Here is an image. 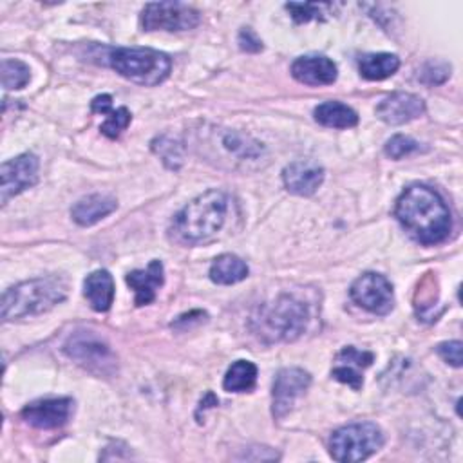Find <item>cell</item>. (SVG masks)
Segmentation results:
<instances>
[{
    "label": "cell",
    "mask_w": 463,
    "mask_h": 463,
    "mask_svg": "<svg viewBox=\"0 0 463 463\" xmlns=\"http://www.w3.org/2000/svg\"><path fill=\"white\" fill-rule=\"evenodd\" d=\"M338 362H344L345 365H356V367H369L374 360V354L369 353V351H360L353 345H347L344 347L340 353H338Z\"/></svg>",
    "instance_id": "obj_29"
},
{
    "label": "cell",
    "mask_w": 463,
    "mask_h": 463,
    "mask_svg": "<svg viewBox=\"0 0 463 463\" xmlns=\"http://www.w3.org/2000/svg\"><path fill=\"white\" fill-rule=\"evenodd\" d=\"M257 382V365L250 360L233 362L222 380V387L228 392H248L255 387Z\"/></svg>",
    "instance_id": "obj_22"
},
{
    "label": "cell",
    "mask_w": 463,
    "mask_h": 463,
    "mask_svg": "<svg viewBox=\"0 0 463 463\" xmlns=\"http://www.w3.org/2000/svg\"><path fill=\"white\" fill-rule=\"evenodd\" d=\"M69 293V284L58 275L24 280L11 286L2 295V320H20L42 315L63 302Z\"/></svg>",
    "instance_id": "obj_3"
},
{
    "label": "cell",
    "mask_w": 463,
    "mask_h": 463,
    "mask_svg": "<svg viewBox=\"0 0 463 463\" xmlns=\"http://www.w3.org/2000/svg\"><path fill=\"white\" fill-rule=\"evenodd\" d=\"M228 213V199L221 190H208L175 213L170 235L183 244H201L213 239Z\"/></svg>",
    "instance_id": "obj_2"
},
{
    "label": "cell",
    "mask_w": 463,
    "mask_h": 463,
    "mask_svg": "<svg viewBox=\"0 0 463 463\" xmlns=\"http://www.w3.org/2000/svg\"><path fill=\"white\" fill-rule=\"evenodd\" d=\"M239 47L246 52H259L262 49V42L250 27H244L239 33Z\"/></svg>",
    "instance_id": "obj_32"
},
{
    "label": "cell",
    "mask_w": 463,
    "mask_h": 463,
    "mask_svg": "<svg viewBox=\"0 0 463 463\" xmlns=\"http://www.w3.org/2000/svg\"><path fill=\"white\" fill-rule=\"evenodd\" d=\"M83 295L94 311H109L114 302V279L107 269H96L83 280Z\"/></svg>",
    "instance_id": "obj_18"
},
{
    "label": "cell",
    "mask_w": 463,
    "mask_h": 463,
    "mask_svg": "<svg viewBox=\"0 0 463 463\" xmlns=\"http://www.w3.org/2000/svg\"><path fill=\"white\" fill-rule=\"evenodd\" d=\"M349 295L354 304L374 315H387L394 304L391 282L383 275L373 271L360 275L351 284Z\"/></svg>",
    "instance_id": "obj_9"
},
{
    "label": "cell",
    "mask_w": 463,
    "mask_h": 463,
    "mask_svg": "<svg viewBox=\"0 0 463 463\" xmlns=\"http://www.w3.org/2000/svg\"><path fill=\"white\" fill-rule=\"evenodd\" d=\"M311 376L300 367H284L277 373L271 387V412L277 420L284 418L295 402L307 391Z\"/></svg>",
    "instance_id": "obj_10"
},
{
    "label": "cell",
    "mask_w": 463,
    "mask_h": 463,
    "mask_svg": "<svg viewBox=\"0 0 463 463\" xmlns=\"http://www.w3.org/2000/svg\"><path fill=\"white\" fill-rule=\"evenodd\" d=\"M400 67V58L391 52H371L358 58V71L365 80L380 81L392 76Z\"/></svg>",
    "instance_id": "obj_19"
},
{
    "label": "cell",
    "mask_w": 463,
    "mask_h": 463,
    "mask_svg": "<svg viewBox=\"0 0 463 463\" xmlns=\"http://www.w3.org/2000/svg\"><path fill=\"white\" fill-rule=\"evenodd\" d=\"M331 376H333L335 380L342 382V383H347V385L353 387L354 391H358V389L362 387V383H364L362 374H360L353 365H345V364L335 367V369L331 371Z\"/></svg>",
    "instance_id": "obj_30"
},
{
    "label": "cell",
    "mask_w": 463,
    "mask_h": 463,
    "mask_svg": "<svg viewBox=\"0 0 463 463\" xmlns=\"http://www.w3.org/2000/svg\"><path fill=\"white\" fill-rule=\"evenodd\" d=\"M436 353L450 365L459 367L461 365V342L459 340H450V342H441L436 347Z\"/></svg>",
    "instance_id": "obj_31"
},
{
    "label": "cell",
    "mask_w": 463,
    "mask_h": 463,
    "mask_svg": "<svg viewBox=\"0 0 463 463\" xmlns=\"http://www.w3.org/2000/svg\"><path fill=\"white\" fill-rule=\"evenodd\" d=\"M127 284L130 289H134V302L136 306H146L156 298L157 289L165 282V271H163V262L154 259L146 266V269H132L127 273Z\"/></svg>",
    "instance_id": "obj_16"
},
{
    "label": "cell",
    "mask_w": 463,
    "mask_h": 463,
    "mask_svg": "<svg viewBox=\"0 0 463 463\" xmlns=\"http://www.w3.org/2000/svg\"><path fill=\"white\" fill-rule=\"evenodd\" d=\"M315 119L329 128H351L358 123V114L345 103L324 101L313 110Z\"/></svg>",
    "instance_id": "obj_20"
},
{
    "label": "cell",
    "mask_w": 463,
    "mask_h": 463,
    "mask_svg": "<svg viewBox=\"0 0 463 463\" xmlns=\"http://www.w3.org/2000/svg\"><path fill=\"white\" fill-rule=\"evenodd\" d=\"M291 74L297 81L304 85H331L338 76L336 63L322 54H306L298 56L291 63Z\"/></svg>",
    "instance_id": "obj_14"
},
{
    "label": "cell",
    "mask_w": 463,
    "mask_h": 463,
    "mask_svg": "<svg viewBox=\"0 0 463 463\" xmlns=\"http://www.w3.org/2000/svg\"><path fill=\"white\" fill-rule=\"evenodd\" d=\"M74 411V402L71 398H43L27 403L20 416L25 423L36 429H58L65 425Z\"/></svg>",
    "instance_id": "obj_12"
},
{
    "label": "cell",
    "mask_w": 463,
    "mask_h": 463,
    "mask_svg": "<svg viewBox=\"0 0 463 463\" xmlns=\"http://www.w3.org/2000/svg\"><path fill=\"white\" fill-rule=\"evenodd\" d=\"M40 161L33 152L20 154L0 166V201L5 204L11 197L18 195L25 188H31L38 181Z\"/></svg>",
    "instance_id": "obj_11"
},
{
    "label": "cell",
    "mask_w": 463,
    "mask_h": 463,
    "mask_svg": "<svg viewBox=\"0 0 463 463\" xmlns=\"http://www.w3.org/2000/svg\"><path fill=\"white\" fill-rule=\"evenodd\" d=\"M199 20V11L183 2H150L139 14L143 31H188Z\"/></svg>",
    "instance_id": "obj_8"
},
{
    "label": "cell",
    "mask_w": 463,
    "mask_h": 463,
    "mask_svg": "<svg viewBox=\"0 0 463 463\" xmlns=\"http://www.w3.org/2000/svg\"><path fill=\"white\" fill-rule=\"evenodd\" d=\"M311 311L306 300L282 293L271 304L260 306L253 317V331L266 342H293L307 327Z\"/></svg>",
    "instance_id": "obj_4"
},
{
    "label": "cell",
    "mask_w": 463,
    "mask_h": 463,
    "mask_svg": "<svg viewBox=\"0 0 463 463\" xmlns=\"http://www.w3.org/2000/svg\"><path fill=\"white\" fill-rule=\"evenodd\" d=\"M418 150H420V143L414 141L409 136H403V134L392 136L391 139H387V143L383 146L385 156H389L391 159H402V157L411 156V154H414Z\"/></svg>",
    "instance_id": "obj_27"
},
{
    "label": "cell",
    "mask_w": 463,
    "mask_h": 463,
    "mask_svg": "<svg viewBox=\"0 0 463 463\" xmlns=\"http://www.w3.org/2000/svg\"><path fill=\"white\" fill-rule=\"evenodd\" d=\"M425 112V103L411 92H392L376 107V116L387 125H403Z\"/></svg>",
    "instance_id": "obj_13"
},
{
    "label": "cell",
    "mask_w": 463,
    "mask_h": 463,
    "mask_svg": "<svg viewBox=\"0 0 463 463\" xmlns=\"http://www.w3.org/2000/svg\"><path fill=\"white\" fill-rule=\"evenodd\" d=\"M90 110L107 116L112 110V98L109 94H99L90 101Z\"/></svg>",
    "instance_id": "obj_34"
},
{
    "label": "cell",
    "mask_w": 463,
    "mask_h": 463,
    "mask_svg": "<svg viewBox=\"0 0 463 463\" xmlns=\"http://www.w3.org/2000/svg\"><path fill=\"white\" fill-rule=\"evenodd\" d=\"M331 4H313V2H289L286 4V9L289 11L291 18L297 24L309 22V20H322L326 14V9H331Z\"/></svg>",
    "instance_id": "obj_25"
},
{
    "label": "cell",
    "mask_w": 463,
    "mask_h": 463,
    "mask_svg": "<svg viewBox=\"0 0 463 463\" xmlns=\"http://www.w3.org/2000/svg\"><path fill=\"white\" fill-rule=\"evenodd\" d=\"M394 215L409 235L425 246L443 242L452 230L449 206L436 190L425 184L407 186L396 199Z\"/></svg>",
    "instance_id": "obj_1"
},
{
    "label": "cell",
    "mask_w": 463,
    "mask_h": 463,
    "mask_svg": "<svg viewBox=\"0 0 463 463\" xmlns=\"http://www.w3.org/2000/svg\"><path fill=\"white\" fill-rule=\"evenodd\" d=\"M246 277H248L246 262L241 257L232 255V253L219 255L210 266V279L215 284L230 286V284L244 280Z\"/></svg>",
    "instance_id": "obj_21"
},
{
    "label": "cell",
    "mask_w": 463,
    "mask_h": 463,
    "mask_svg": "<svg viewBox=\"0 0 463 463\" xmlns=\"http://www.w3.org/2000/svg\"><path fill=\"white\" fill-rule=\"evenodd\" d=\"M383 445V434L376 423L362 421L336 429L329 439V452L340 463L364 461Z\"/></svg>",
    "instance_id": "obj_6"
},
{
    "label": "cell",
    "mask_w": 463,
    "mask_h": 463,
    "mask_svg": "<svg viewBox=\"0 0 463 463\" xmlns=\"http://www.w3.org/2000/svg\"><path fill=\"white\" fill-rule=\"evenodd\" d=\"M31 80V69L20 60L5 58L2 60V85L7 90L24 89Z\"/></svg>",
    "instance_id": "obj_23"
},
{
    "label": "cell",
    "mask_w": 463,
    "mask_h": 463,
    "mask_svg": "<svg viewBox=\"0 0 463 463\" xmlns=\"http://www.w3.org/2000/svg\"><path fill=\"white\" fill-rule=\"evenodd\" d=\"M107 60L119 76L145 87L159 85L172 69V61L165 52L146 47H116L109 51Z\"/></svg>",
    "instance_id": "obj_5"
},
{
    "label": "cell",
    "mask_w": 463,
    "mask_h": 463,
    "mask_svg": "<svg viewBox=\"0 0 463 463\" xmlns=\"http://www.w3.org/2000/svg\"><path fill=\"white\" fill-rule=\"evenodd\" d=\"M282 181L295 195H313L324 181V168L315 161L298 159L282 170Z\"/></svg>",
    "instance_id": "obj_15"
},
{
    "label": "cell",
    "mask_w": 463,
    "mask_h": 463,
    "mask_svg": "<svg viewBox=\"0 0 463 463\" xmlns=\"http://www.w3.org/2000/svg\"><path fill=\"white\" fill-rule=\"evenodd\" d=\"M203 320H206V313L201 311V309H194V311H190V313H184V315L177 317V318L172 322V327L181 329V331H186L192 322L201 324Z\"/></svg>",
    "instance_id": "obj_33"
},
{
    "label": "cell",
    "mask_w": 463,
    "mask_h": 463,
    "mask_svg": "<svg viewBox=\"0 0 463 463\" xmlns=\"http://www.w3.org/2000/svg\"><path fill=\"white\" fill-rule=\"evenodd\" d=\"M152 150L163 159V163L172 168V170H177L183 163V146L170 136L163 134V136H157L154 141H152Z\"/></svg>",
    "instance_id": "obj_24"
},
{
    "label": "cell",
    "mask_w": 463,
    "mask_h": 463,
    "mask_svg": "<svg viewBox=\"0 0 463 463\" xmlns=\"http://www.w3.org/2000/svg\"><path fill=\"white\" fill-rule=\"evenodd\" d=\"M116 208H118V203L114 197L105 194H92L74 203V206L71 208V215L76 224L92 226L99 222L103 217L110 215Z\"/></svg>",
    "instance_id": "obj_17"
},
{
    "label": "cell",
    "mask_w": 463,
    "mask_h": 463,
    "mask_svg": "<svg viewBox=\"0 0 463 463\" xmlns=\"http://www.w3.org/2000/svg\"><path fill=\"white\" fill-rule=\"evenodd\" d=\"M449 76H450V65L443 61H429L425 63L420 74V80L427 85H438V83H443Z\"/></svg>",
    "instance_id": "obj_28"
},
{
    "label": "cell",
    "mask_w": 463,
    "mask_h": 463,
    "mask_svg": "<svg viewBox=\"0 0 463 463\" xmlns=\"http://www.w3.org/2000/svg\"><path fill=\"white\" fill-rule=\"evenodd\" d=\"M63 353L85 371L98 376H110L118 369V360L107 342L92 331H76L63 342Z\"/></svg>",
    "instance_id": "obj_7"
},
{
    "label": "cell",
    "mask_w": 463,
    "mask_h": 463,
    "mask_svg": "<svg viewBox=\"0 0 463 463\" xmlns=\"http://www.w3.org/2000/svg\"><path fill=\"white\" fill-rule=\"evenodd\" d=\"M130 119H132V114L128 112L127 107L112 109V110L107 114V119L101 123L99 130H101V134H105L107 137L116 139V137H119V134L130 125Z\"/></svg>",
    "instance_id": "obj_26"
}]
</instances>
